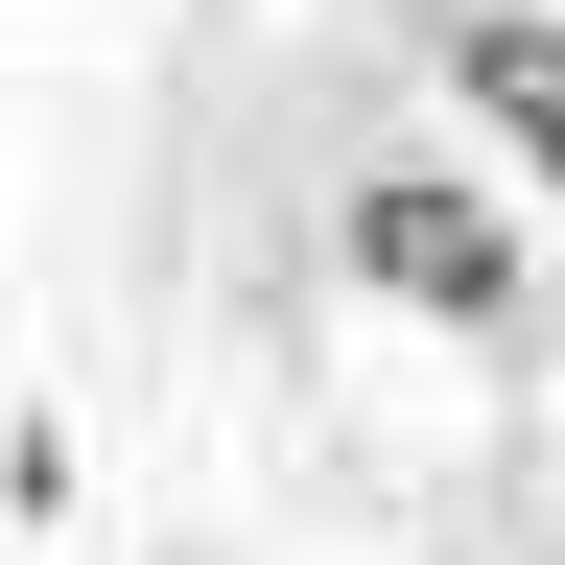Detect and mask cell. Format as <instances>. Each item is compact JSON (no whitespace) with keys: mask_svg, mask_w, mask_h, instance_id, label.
<instances>
[{"mask_svg":"<svg viewBox=\"0 0 565 565\" xmlns=\"http://www.w3.org/2000/svg\"><path fill=\"white\" fill-rule=\"evenodd\" d=\"M330 259L377 282V307H424V330H519V212H494L471 166H353L330 189Z\"/></svg>","mask_w":565,"mask_h":565,"instance_id":"obj_1","label":"cell"},{"mask_svg":"<svg viewBox=\"0 0 565 565\" xmlns=\"http://www.w3.org/2000/svg\"><path fill=\"white\" fill-rule=\"evenodd\" d=\"M424 71L519 141V189H565V24H542V0H448V24H424Z\"/></svg>","mask_w":565,"mask_h":565,"instance_id":"obj_2","label":"cell"}]
</instances>
